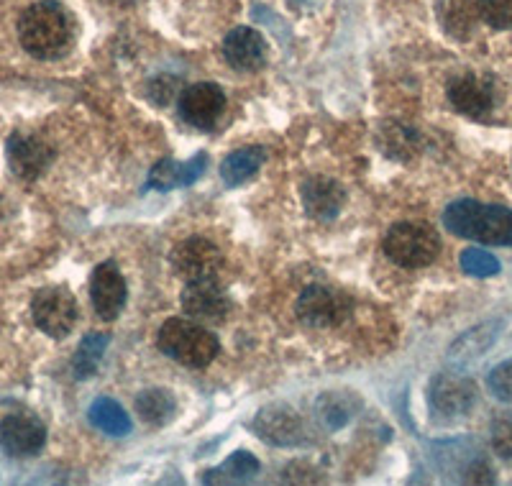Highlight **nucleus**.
I'll use <instances>...</instances> for the list:
<instances>
[{
  "instance_id": "nucleus-20",
  "label": "nucleus",
  "mask_w": 512,
  "mask_h": 486,
  "mask_svg": "<svg viewBox=\"0 0 512 486\" xmlns=\"http://www.w3.org/2000/svg\"><path fill=\"white\" fill-rule=\"evenodd\" d=\"M436 13L443 31L454 39H469L479 18V8L474 0H438Z\"/></svg>"
},
{
  "instance_id": "nucleus-7",
  "label": "nucleus",
  "mask_w": 512,
  "mask_h": 486,
  "mask_svg": "<svg viewBox=\"0 0 512 486\" xmlns=\"http://www.w3.org/2000/svg\"><path fill=\"white\" fill-rule=\"evenodd\" d=\"M295 313L308 328H338L349 318L351 302L333 287L310 284L303 290V295L297 297Z\"/></svg>"
},
{
  "instance_id": "nucleus-16",
  "label": "nucleus",
  "mask_w": 512,
  "mask_h": 486,
  "mask_svg": "<svg viewBox=\"0 0 512 486\" xmlns=\"http://www.w3.org/2000/svg\"><path fill=\"white\" fill-rule=\"evenodd\" d=\"M223 57L233 70L254 72L267 62V41L256 29L239 26L223 39Z\"/></svg>"
},
{
  "instance_id": "nucleus-8",
  "label": "nucleus",
  "mask_w": 512,
  "mask_h": 486,
  "mask_svg": "<svg viewBox=\"0 0 512 486\" xmlns=\"http://www.w3.org/2000/svg\"><path fill=\"white\" fill-rule=\"evenodd\" d=\"M251 430H254L264 443H272V446H300L305 443V423L303 417L297 415L290 405H282V402H274V405L262 407L256 412V417L251 420Z\"/></svg>"
},
{
  "instance_id": "nucleus-31",
  "label": "nucleus",
  "mask_w": 512,
  "mask_h": 486,
  "mask_svg": "<svg viewBox=\"0 0 512 486\" xmlns=\"http://www.w3.org/2000/svg\"><path fill=\"white\" fill-rule=\"evenodd\" d=\"M177 93H180V80L172 75H162L149 82V98L157 105H169Z\"/></svg>"
},
{
  "instance_id": "nucleus-4",
  "label": "nucleus",
  "mask_w": 512,
  "mask_h": 486,
  "mask_svg": "<svg viewBox=\"0 0 512 486\" xmlns=\"http://www.w3.org/2000/svg\"><path fill=\"white\" fill-rule=\"evenodd\" d=\"M438 251L441 238L428 223H397L384 236V254L397 267L423 269L436 261Z\"/></svg>"
},
{
  "instance_id": "nucleus-32",
  "label": "nucleus",
  "mask_w": 512,
  "mask_h": 486,
  "mask_svg": "<svg viewBox=\"0 0 512 486\" xmlns=\"http://www.w3.org/2000/svg\"><path fill=\"white\" fill-rule=\"evenodd\" d=\"M492 446H495L497 456L512 461V420H497L492 425Z\"/></svg>"
},
{
  "instance_id": "nucleus-28",
  "label": "nucleus",
  "mask_w": 512,
  "mask_h": 486,
  "mask_svg": "<svg viewBox=\"0 0 512 486\" xmlns=\"http://www.w3.org/2000/svg\"><path fill=\"white\" fill-rule=\"evenodd\" d=\"M459 261L461 269L469 277H495V274H500V261H497V256H492L484 249H466Z\"/></svg>"
},
{
  "instance_id": "nucleus-30",
  "label": "nucleus",
  "mask_w": 512,
  "mask_h": 486,
  "mask_svg": "<svg viewBox=\"0 0 512 486\" xmlns=\"http://www.w3.org/2000/svg\"><path fill=\"white\" fill-rule=\"evenodd\" d=\"M487 387H489V392L495 394L497 400L510 402L512 405V359L502 361L500 366H495V369L489 371Z\"/></svg>"
},
{
  "instance_id": "nucleus-9",
  "label": "nucleus",
  "mask_w": 512,
  "mask_h": 486,
  "mask_svg": "<svg viewBox=\"0 0 512 486\" xmlns=\"http://www.w3.org/2000/svg\"><path fill=\"white\" fill-rule=\"evenodd\" d=\"M428 402H431L433 415L446 417V420L464 417L477 405V384L461 374H438L428 389Z\"/></svg>"
},
{
  "instance_id": "nucleus-23",
  "label": "nucleus",
  "mask_w": 512,
  "mask_h": 486,
  "mask_svg": "<svg viewBox=\"0 0 512 486\" xmlns=\"http://www.w3.org/2000/svg\"><path fill=\"white\" fill-rule=\"evenodd\" d=\"M259 474V461L249 451H236L218 469L205 471V484H244Z\"/></svg>"
},
{
  "instance_id": "nucleus-27",
  "label": "nucleus",
  "mask_w": 512,
  "mask_h": 486,
  "mask_svg": "<svg viewBox=\"0 0 512 486\" xmlns=\"http://www.w3.org/2000/svg\"><path fill=\"white\" fill-rule=\"evenodd\" d=\"M111 343L108 333H88V336L80 341V348L75 353V361H72V371H75L77 379H90L98 371L100 361H103V353Z\"/></svg>"
},
{
  "instance_id": "nucleus-10",
  "label": "nucleus",
  "mask_w": 512,
  "mask_h": 486,
  "mask_svg": "<svg viewBox=\"0 0 512 486\" xmlns=\"http://www.w3.org/2000/svg\"><path fill=\"white\" fill-rule=\"evenodd\" d=\"M226 110V93L216 82H195L180 95V116L187 126L208 131Z\"/></svg>"
},
{
  "instance_id": "nucleus-18",
  "label": "nucleus",
  "mask_w": 512,
  "mask_h": 486,
  "mask_svg": "<svg viewBox=\"0 0 512 486\" xmlns=\"http://www.w3.org/2000/svg\"><path fill=\"white\" fill-rule=\"evenodd\" d=\"M205 167H208V157L203 151L195 154L190 162H177V159H162L157 167L149 172V180L146 185L154 187V190H175V187H187L195 185V182L203 177Z\"/></svg>"
},
{
  "instance_id": "nucleus-6",
  "label": "nucleus",
  "mask_w": 512,
  "mask_h": 486,
  "mask_svg": "<svg viewBox=\"0 0 512 486\" xmlns=\"http://www.w3.org/2000/svg\"><path fill=\"white\" fill-rule=\"evenodd\" d=\"M36 328L52 338H67L77 323V300L64 287H44L31 300Z\"/></svg>"
},
{
  "instance_id": "nucleus-5",
  "label": "nucleus",
  "mask_w": 512,
  "mask_h": 486,
  "mask_svg": "<svg viewBox=\"0 0 512 486\" xmlns=\"http://www.w3.org/2000/svg\"><path fill=\"white\" fill-rule=\"evenodd\" d=\"M169 264H172L177 277L185 279V282H208V279L221 277L223 254L208 238L192 236L172 249Z\"/></svg>"
},
{
  "instance_id": "nucleus-2",
  "label": "nucleus",
  "mask_w": 512,
  "mask_h": 486,
  "mask_svg": "<svg viewBox=\"0 0 512 486\" xmlns=\"http://www.w3.org/2000/svg\"><path fill=\"white\" fill-rule=\"evenodd\" d=\"M443 226L459 238L512 246V210L505 205H484L477 200H456L443 213Z\"/></svg>"
},
{
  "instance_id": "nucleus-17",
  "label": "nucleus",
  "mask_w": 512,
  "mask_h": 486,
  "mask_svg": "<svg viewBox=\"0 0 512 486\" xmlns=\"http://www.w3.org/2000/svg\"><path fill=\"white\" fill-rule=\"evenodd\" d=\"M346 203V190L331 177H310L303 185L305 213L315 220H333Z\"/></svg>"
},
{
  "instance_id": "nucleus-15",
  "label": "nucleus",
  "mask_w": 512,
  "mask_h": 486,
  "mask_svg": "<svg viewBox=\"0 0 512 486\" xmlns=\"http://www.w3.org/2000/svg\"><path fill=\"white\" fill-rule=\"evenodd\" d=\"M448 100L464 116L484 121L495 108V87L487 77L461 75L448 85Z\"/></svg>"
},
{
  "instance_id": "nucleus-1",
  "label": "nucleus",
  "mask_w": 512,
  "mask_h": 486,
  "mask_svg": "<svg viewBox=\"0 0 512 486\" xmlns=\"http://www.w3.org/2000/svg\"><path fill=\"white\" fill-rule=\"evenodd\" d=\"M21 47L36 59H59L72 49L75 18L57 0H39L18 18Z\"/></svg>"
},
{
  "instance_id": "nucleus-29",
  "label": "nucleus",
  "mask_w": 512,
  "mask_h": 486,
  "mask_svg": "<svg viewBox=\"0 0 512 486\" xmlns=\"http://www.w3.org/2000/svg\"><path fill=\"white\" fill-rule=\"evenodd\" d=\"M479 18L492 29H512V0H477Z\"/></svg>"
},
{
  "instance_id": "nucleus-3",
  "label": "nucleus",
  "mask_w": 512,
  "mask_h": 486,
  "mask_svg": "<svg viewBox=\"0 0 512 486\" xmlns=\"http://www.w3.org/2000/svg\"><path fill=\"white\" fill-rule=\"evenodd\" d=\"M159 348L164 356L175 359L182 366H190V369H203L221 351L218 338L210 330L182 318H172L162 325Z\"/></svg>"
},
{
  "instance_id": "nucleus-19",
  "label": "nucleus",
  "mask_w": 512,
  "mask_h": 486,
  "mask_svg": "<svg viewBox=\"0 0 512 486\" xmlns=\"http://www.w3.org/2000/svg\"><path fill=\"white\" fill-rule=\"evenodd\" d=\"M264 162H267V151L262 146H244V149L231 151L221 162V180L228 187L244 185L262 169Z\"/></svg>"
},
{
  "instance_id": "nucleus-14",
  "label": "nucleus",
  "mask_w": 512,
  "mask_h": 486,
  "mask_svg": "<svg viewBox=\"0 0 512 486\" xmlns=\"http://www.w3.org/2000/svg\"><path fill=\"white\" fill-rule=\"evenodd\" d=\"M182 307L185 313L195 320H205V323H221L231 313V300L226 292L221 290L218 279H208V282H187L182 290Z\"/></svg>"
},
{
  "instance_id": "nucleus-21",
  "label": "nucleus",
  "mask_w": 512,
  "mask_h": 486,
  "mask_svg": "<svg viewBox=\"0 0 512 486\" xmlns=\"http://www.w3.org/2000/svg\"><path fill=\"white\" fill-rule=\"evenodd\" d=\"M500 336V323H482L477 328L466 330L459 341H454L451 351H448V359L456 361V364H469V361L479 359L482 353H487L492 348V343Z\"/></svg>"
},
{
  "instance_id": "nucleus-12",
  "label": "nucleus",
  "mask_w": 512,
  "mask_h": 486,
  "mask_svg": "<svg viewBox=\"0 0 512 486\" xmlns=\"http://www.w3.org/2000/svg\"><path fill=\"white\" fill-rule=\"evenodd\" d=\"M6 157H8V167L11 172L16 174L18 180H36L41 174L47 172V167L52 164L54 151L52 146L47 144L44 139L34 134H13L6 144Z\"/></svg>"
},
{
  "instance_id": "nucleus-24",
  "label": "nucleus",
  "mask_w": 512,
  "mask_h": 486,
  "mask_svg": "<svg viewBox=\"0 0 512 486\" xmlns=\"http://www.w3.org/2000/svg\"><path fill=\"white\" fill-rule=\"evenodd\" d=\"M136 412L146 425H167L175 417L177 402L167 389H146L136 397Z\"/></svg>"
},
{
  "instance_id": "nucleus-13",
  "label": "nucleus",
  "mask_w": 512,
  "mask_h": 486,
  "mask_svg": "<svg viewBox=\"0 0 512 486\" xmlns=\"http://www.w3.org/2000/svg\"><path fill=\"white\" fill-rule=\"evenodd\" d=\"M126 297V279H123L121 269L116 267V261H103V264H98L93 272V279H90V300H93L98 318L116 320L123 307H126Z\"/></svg>"
},
{
  "instance_id": "nucleus-26",
  "label": "nucleus",
  "mask_w": 512,
  "mask_h": 486,
  "mask_svg": "<svg viewBox=\"0 0 512 486\" xmlns=\"http://www.w3.org/2000/svg\"><path fill=\"white\" fill-rule=\"evenodd\" d=\"M90 423L93 428H98L100 433H108V435H126L131 430V420H128L126 410L118 405L116 400L111 397H100L90 405L88 410Z\"/></svg>"
},
{
  "instance_id": "nucleus-11",
  "label": "nucleus",
  "mask_w": 512,
  "mask_h": 486,
  "mask_svg": "<svg viewBox=\"0 0 512 486\" xmlns=\"http://www.w3.org/2000/svg\"><path fill=\"white\" fill-rule=\"evenodd\" d=\"M44 443H47V428L34 415L13 412L0 420V448L11 458L36 456Z\"/></svg>"
},
{
  "instance_id": "nucleus-22",
  "label": "nucleus",
  "mask_w": 512,
  "mask_h": 486,
  "mask_svg": "<svg viewBox=\"0 0 512 486\" xmlns=\"http://www.w3.org/2000/svg\"><path fill=\"white\" fill-rule=\"evenodd\" d=\"M379 149L387 154L390 159H400V162H408L418 154V131L405 123H384L382 131L377 134Z\"/></svg>"
},
{
  "instance_id": "nucleus-25",
  "label": "nucleus",
  "mask_w": 512,
  "mask_h": 486,
  "mask_svg": "<svg viewBox=\"0 0 512 486\" xmlns=\"http://www.w3.org/2000/svg\"><path fill=\"white\" fill-rule=\"evenodd\" d=\"M356 405H359V400H356V397H351V394L326 392L318 400L315 410H318L320 423L326 425L328 430H338V428H344L351 417H354Z\"/></svg>"
}]
</instances>
